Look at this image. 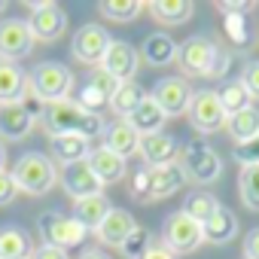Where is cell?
<instances>
[{"mask_svg":"<svg viewBox=\"0 0 259 259\" xmlns=\"http://www.w3.org/2000/svg\"><path fill=\"white\" fill-rule=\"evenodd\" d=\"M177 64L186 76H223L229 67V55L220 52L210 37L195 34L183 46H177Z\"/></svg>","mask_w":259,"mask_h":259,"instance_id":"obj_2","label":"cell"},{"mask_svg":"<svg viewBox=\"0 0 259 259\" xmlns=\"http://www.w3.org/2000/svg\"><path fill=\"white\" fill-rule=\"evenodd\" d=\"M25 95H28V73L13 61H0V107L25 104Z\"/></svg>","mask_w":259,"mask_h":259,"instance_id":"obj_19","label":"cell"},{"mask_svg":"<svg viewBox=\"0 0 259 259\" xmlns=\"http://www.w3.org/2000/svg\"><path fill=\"white\" fill-rule=\"evenodd\" d=\"M76 104H79L82 110H89V113H98V110L110 107V95H107V92H101L98 85L85 82V85L79 89V98H76Z\"/></svg>","mask_w":259,"mask_h":259,"instance_id":"obj_37","label":"cell"},{"mask_svg":"<svg viewBox=\"0 0 259 259\" xmlns=\"http://www.w3.org/2000/svg\"><path fill=\"white\" fill-rule=\"evenodd\" d=\"M28 259H31V256H28Z\"/></svg>","mask_w":259,"mask_h":259,"instance_id":"obj_50","label":"cell"},{"mask_svg":"<svg viewBox=\"0 0 259 259\" xmlns=\"http://www.w3.org/2000/svg\"><path fill=\"white\" fill-rule=\"evenodd\" d=\"M43 128L49 138H58V135H79L85 141L104 135V119L98 113H89L82 110L76 101H55V104H46L43 107Z\"/></svg>","mask_w":259,"mask_h":259,"instance_id":"obj_1","label":"cell"},{"mask_svg":"<svg viewBox=\"0 0 259 259\" xmlns=\"http://www.w3.org/2000/svg\"><path fill=\"white\" fill-rule=\"evenodd\" d=\"M37 113L28 104H4L0 107V138L4 141H22L31 135Z\"/></svg>","mask_w":259,"mask_h":259,"instance_id":"obj_16","label":"cell"},{"mask_svg":"<svg viewBox=\"0 0 259 259\" xmlns=\"http://www.w3.org/2000/svg\"><path fill=\"white\" fill-rule=\"evenodd\" d=\"M70 89H73V73L58 61H43L37 67H31V73H28V92L40 104L67 101Z\"/></svg>","mask_w":259,"mask_h":259,"instance_id":"obj_3","label":"cell"},{"mask_svg":"<svg viewBox=\"0 0 259 259\" xmlns=\"http://www.w3.org/2000/svg\"><path fill=\"white\" fill-rule=\"evenodd\" d=\"M165 119H168V116H165V113L159 110V104H156V101H153V98L147 95V98L141 101V107H138V110H135L132 116H128L125 122H128V125H132L135 132H138V135L144 138V135H156V132H162Z\"/></svg>","mask_w":259,"mask_h":259,"instance_id":"obj_23","label":"cell"},{"mask_svg":"<svg viewBox=\"0 0 259 259\" xmlns=\"http://www.w3.org/2000/svg\"><path fill=\"white\" fill-rule=\"evenodd\" d=\"M104 147H107L110 153L128 159V156H135V153L141 150V135H138L125 119H119V122H113V125L104 128Z\"/></svg>","mask_w":259,"mask_h":259,"instance_id":"obj_20","label":"cell"},{"mask_svg":"<svg viewBox=\"0 0 259 259\" xmlns=\"http://www.w3.org/2000/svg\"><path fill=\"white\" fill-rule=\"evenodd\" d=\"M147 95L141 92V85L138 82H122L119 89H116V95H113V101H110V107L122 116V119H128L138 107H141V101H144Z\"/></svg>","mask_w":259,"mask_h":259,"instance_id":"obj_32","label":"cell"},{"mask_svg":"<svg viewBox=\"0 0 259 259\" xmlns=\"http://www.w3.org/2000/svg\"><path fill=\"white\" fill-rule=\"evenodd\" d=\"M0 171H7V150L0 147Z\"/></svg>","mask_w":259,"mask_h":259,"instance_id":"obj_48","label":"cell"},{"mask_svg":"<svg viewBox=\"0 0 259 259\" xmlns=\"http://www.w3.org/2000/svg\"><path fill=\"white\" fill-rule=\"evenodd\" d=\"M34 49V34L31 25L22 19H4L0 22V61H19L28 58Z\"/></svg>","mask_w":259,"mask_h":259,"instance_id":"obj_9","label":"cell"},{"mask_svg":"<svg viewBox=\"0 0 259 259\" xmlns=\"http://www.w3.org/2000/svg\"><path fill=\"white\" fill-rule=\"evenodd\" d=\"M138 229V223H135V217L128 213V210H122V207H110V213L104 217V223L95 229V235H98V241L101 244H107V247H122L125 241H128V235H132Z\"/></svg>","mask_w":259,"mask_h":259,"instance_id":"obj_17","label":"cell"},{"mask_svg":"<svg viewBox=\"0 0 259 259\" xmlns=\"http://www.w3.org/2000/svg\"><path fill=\"white\" fill-rule=\"evenodd\" d=\"M132 195H135L138 201H150V171H147V168L132 177Z\"/></svg>","mask_w":259,"mask_h":259,"instance_id":"obj_41","label":"cell"},{"mask_svg":"<svg viewBox=\"0 0 259 259\" xmlns=\"http://www.w3.org/2000/svg\"><path fill=\"white\" fill-rule=\"evenodd\" d=\"M189 122L198 135H210V132H220L226 128V110L217 98L213 89H201V92H192V101H189V110H186Z\"/></svg>","mask_w":259,"mask_h":259,"instance_id":"obj_8","label":"cell"},{"mask_svg":"<svg viewBox=\"0 0 259 259\" xmlns=\"http://www.w3.org/2000/svg\"><path fill=\"white\" fill-rule=\"evenodd\" d=\"M10 174H13L19 192H28V195H46L58 183V171H55L52 159L40 156V153H25Z\"/></svg>","mask_w":259,"mask_h":259,"instance_id":"obj_4","label":"cell"},{"mask_svg":"<svg viewBox=\"0 0 259 259\" xmlns=\"http://www.w3.org/2000/svg\"><path fill=\"white\" fill-rule=\"evenodd\" d=\"M226 132H229V138L235 141V147H238V144H247V141H253V138H259V110H256V107H247V110L229 116V119H226Z\"/></svg>","mask_w":259,"mask_h":259,"instance_id":"obj_24","label":"cell"},{"mask_svg":"<svg viewBox=\"0 0 259 259\" xmlns=\"http://www.w3.org/2000/svg\"><path fill=\"white\" fill-rule=\"evenodd\" d=\"M147 171H150V201L171 198L174 192L183 189V183H189L177 162L174 165H162V168H147Z\"/></svg>","mask_w":259,"mask_h":259,"instance_id":"obj_18","label":"cell"},{"mask_svg":"<svg viewBox=\"0 0 259 259\" xmlns=\"http://www.w3.org/2000/svg\"><path fill=\"white\" fill-rule=\"evenodd\" d=\"M40 235H43V244L46 247H58V250H70V247H79L89 235L85 226H79L73 217H64L58 210H49L40 217Z\"/></svg>","mask_w":259,"mask_h":259,"instance_id":"obj_7","label":"cell"},{"mask_svg":"<svg viewBox=\"0 0 259 259\" xmlns=\"http://www.w3.org/2000/svg\"><path fill=\"white\" fill-rule=\"evenodd\" d=\"M49 147H52V156L61 168L67 165H76V162H85L89 159V141L79 138V135H58V138H49Z\"/></svg>","mask_w":259,"mask_h":259,"instance_id":"obj_21","label":"cell"},{"mask_svg":"<svg viewBox=\"0 0 259 259\" xmlns=\"http://www.w3.org/2000/svg\"><path fill=\"white\" fill-rule=\"evenodd\" d=\"M141 259H177V253H174V250H168L162 241H153V244H150V250H147Z\"/></svg>","mask_w":259,"mask_h":259,"instance_id":"obj_43","label":"cell"},{"mask_svg":"<svg viewBox=\"0 0 259 259\" xmlns=\"http://www.w3.org/2000/svg\"><path fill=\"white\" fill-rule=\"evenodd\" d=\"M186 174L189 183H213L220 174H223V159L201 141H189L183 150H180V162H177Z\"/></svg>","mask_w":259,"mask_h":259,"instance_id":"obj_5","label":"cell"},{"mask_svg":"<svg viewBox=\"0 0 259 259\" xmlns=\"http://www.w3.org/2000/svg\"><path fill=\"white\" fill-rule=\"evenodd\" d=\"M150 98H153V101L159 104V110L171 119V116H183V113L189 110L192 89H189V82H183L180 76H168V79H159V82H156V89H153Z\"/></svg>","mask_w":259,"mask_h":259,"instance_id":"obj_12","label":"cell"},{"mask_svg":"<svg viewBox=\"0 0 259 259\" xmlns=\"http://www.w3.org/2000/svg\"><path fill=\"white\" fill-rule=\"evenodd\" d=\"M162 244L174 253H192L204 244V226L195 223L186 210H174L162 226Z\"/></svg>","mask_w":259,"mask_h":259,"instance_id":"obj_6","label":"cell"},{"mask_svg":"<svg viewBox=\"0 0 259 259\" xmlns=\"http://www.w3.org/2000/svg\"><path fill=\"white\" fill-rule=\"evenodd\" d=\"M89 82H92V85H98L101 92H107V95H110V101H113V95H116V89L122 85L119 79H113V76H110L107 70H101V67H98V70H95V73L89 76Z\"/></svg>","mask_w":259,"mask_h":259,"instance_id":"obj_40","label":"cell"},{"mask_svg":"<svg viewBox=\"0 0 259 259\" xmlns=\"http://www.w3.org/2000/svg\"><path fill=\"white\" fill-rule=\"evenodd\" d=\"M110 43H113V40H110V34H107L101 25H82V28L73 34L70 52H73L76 61H82V64H98V67H101V61H104Z\"/></svg>","mask_w":259,"mask_h":259,"instance_id":"obj_10","label":"cell"},{"mask_svg":"<svg viewBox=\"0 0 259 259\" xmlns=\"http://www.w3.org/2000/svg\"><path fill=\"white\" fill-rule=\"evenodd\" d=\"M79 259H110V256H107L104 250H98V247H89V250H85Z\"/></svg>","mask_w":259,"mask_h":259,"instance_id":"obj_47","label":"cell"},{"mask_svg":"<svg viewBox=\"0 0 259 259\" xmlns=\"http://www.w3.org/2000/svg\"><path fill=\"white\" fill-rule=\"evenodd\" d=\"M141 55H144L153 67H162V64L177 61V43H174L168 34H150V37L144 40Z\"/></svg>","mask_w":259,"mask_h":259,"instance_id":"obj_28","label":"cell"},{"mask_svg":"<svg viewBox=\"0 0 259 259\" xmlns=\"http://www.w3.org/2000/svg\"><path fill=\"white\" fill-rule=\"evenodd\" d=\"M58 180H61L64 192H67L73 201H79V198H92V195H104V183H101V180H98V174L92 171L89 159H85V162H76V165L61 168Z\"/></svg>","mask_w":259,"mask_h":259,"instance_id":"obj_11","label":"cell"},{"mask_svg":"<svg viewBox=\"0 0 259 259\" xmlns=\"http://www.w3.org/2000/svg\"><path fill=\"white\" fill-rule=\"evenodd\" d=\"M98 10L113 22H135L147 10V4H141V0H101Z\"/></svg>","mask_w":259,"mask_h":259,"instance_id":"obj_31","label":"cell"},{"mask_svg":"<svg viewBox=\"0 0 259 259\" xmlns=\"http://www.w3.org/2000/svg\"><path fill=\"white\" fill-rule=\"evenodd\" d=\"M28 25H31L34 40L52 43V40H58V37L64 34L67 16H64V10H61L58 4H31V19H28Z\"/></svg>","mask_w":259,"mask_h":259,"instance_id":"obj_13","label":"cell"},{"mask_svg":"<svg viewBox=\"0 0 259 259\" xmlns=\"http://www.w3.org/2000/svg\"><path fill=\"white\" fill-rule=\"evenodd\" d=\"M235 235H238V217L229 207L220 204V210L204 223V241H210V244H229Z\"/></svg>","mask_w":259,"mask_h":259,"instance_id":"obj_25","label":"cell"},{"mask_svg":"<svg viewBox=\"0 0 259 259\" xmlns=\"http://www.w3.org/2000/svg\"><path fill=\"white\" fill-rule=\"evenodd\" d=\"M147 162V168H162V165H174L180 159V144L165 135V132H156V135H144L141 138V150H138Z\"/></svg>","mask_w":259,"mask_h":259,"instance_id":"obj_15","label":"cell"},{"mask_svg":"<svg viewBox=\"0 0 259 259\" xmlns=\"http://www.w3.org/2000/svg\"><path fill=\"white\" fill-rule=\"evenodd\" d=\"M147 10L162 25H183L186 19H192L195 7L189 4V0H153V4H147Z\"/></svg>","mask_w":259,"mask_h":259,"instance_id":"obj_27","label":"cell"},{"mask_svg":"<svg viewBox=\"0 0 259 259\" xmlns=\"http://www.w3.org/2000/svg\"><path fill=\"white\" fill-rule=\"evenodd\" d=\"M16 192H19V186H16V180H13V174H7V171H0V207H7V204H13Z\"/></svg>","mask_w":259,"mask_h":259,"instance_id":"obj_42","label":"cell"},{"mask_svg":"<svg viewBox=\"0 0 259 259\" xmlns=\"http://www.w3.org/2000/svg\"><path fill=\"white\" fill-rule=\"evenodd\" d=\"M101 70H107L113 79L119 82H132L135 73H138V49L132 43H122V40H113L104 61H101Z\"/></svg>","mask_w":259,"mask_h":259,"instance_id":"obj_14","label":"cell"},{"mask_svg":"<svg viewBox=\"0 0 259 259\" xmlns=\"http://www.w3.org/2000/svg\"><path fill=\"white\" fill-rule=\"evenodd\" d=\"M220 210V201L213 198V195H207V192H195V195H189V201H186V213L195 220V223H207L213 213Z\"/></svg>","mask_w":259,"mask_h":259,"instance_id":"obj_35","label":"cell"},{"mask_svg":"<svg viewBox=\"0 0 259 259\" xmlns=\"http://www.w3.org/2000/svg\"><path fill=\"white\" fill-rule=\"evenodd\" d=\"M110 213V201L104 198V195H92V198H79L76 204H73V220L79 223V226H85L89 232H95L101 223H104V217Z\"/></svg>","mask_w":259,"mask_h":259,"instance_id":"obj_26","label":"cell"},{"mask_svg":"<svg viewBox=\"0 0 259 259\" xmlns=\"http://www.w3.org/2000/svg\"><path fill=\"white\" fill-rule=\"evenodd\" d=\"M244 259H259V229L244 238Z\"/></svg>","mask_w":259,"mask_h":259,"instance_id":"obj_45","label":"cell"},{"mask_svg":"<svg viewBox=\"0 0 259 259\" xmlns=\"http://www.w3.org/2000/svg\"><path fill=\"white\" fill-rule=\"evenodd\" d=\"M31 259H70L67 256V250H58V247H37V250H31Z\"/></svg>","mask_w":259,"mask_h":259,"instance_id":"obj_44","label":"cell"},{"mask_svg":"<svg viewBox=\"0 0 259 259\" xmlns=\"http://www.w3.org/2000/svg\"><path fill=\"white\" fill-rule=\"evenodd\" d=\"M31 256V238L16 229V226H7L0 229V259H28Z\"/></svg>","mask_w":259,"mask_h":259,"instance_id":"obj_29","label":"cell"},{"mask_svg":"<svg viewBox=\"0 0 259 259\" xmlns=\"http://www.w3.org/2000/svg\"><path fill=\"white\" fill-rule=\"evenodd\" d=\"M89 165H92V171L98 174V180H101L104 186H107V183H116V180L125 177V159L116 156V153H110L104 144L95 147V150L89 153Z\"/></svg>","mask_w":259,"mask_h":259,"instance_id":"obj_22","label":"cell"},{"mask_svg":"<svg viewBox=\"0 0 259 259\" xmlns=\"http://www.w3.org/2000/svg\"><path fill=\"white\" fill-rule=\"evenodd\" d=\"M217 98H220V104H223V110H226V116H235V113H241V110H247L250 107V95H247V89H244V82L241 79H226L220 89H217Z\"/></svg>","mask_w":259,"mask_h":259,"instance_id":"obj_30","label":"cell"},{"mask_svg":"<svg viewBox=\"0 0 259 259\" xmlns=\"http://www.w3.org/2000/svg\"><path fill=\"white\" fill-rule=\"evenodd\" d=\"M4 7H7V4H0V10H4Z\"/></svg>","mask_w":259,"mask_h":259,"instance_id":"obj_49","label":"cell"},{"mask_svg":"<svg viewBox=\"0 0 259 259\" xmlns=\"http://www.w3.org/2000/svg\"><path fill=\"white\" fill-rule=\"evenodd\" d=\"M235 159L241 162V168L259 165V138H253V141H247V144H238V147H235Z\"/></svg>","mask_w":259,"mask_h":259,"instance_id":"obj_39","label":"cell"},{"mask_svg":"<svg viewBox=\"0 0 259 259\" xmlns=\"http://www.w3.org/2000/svg\"><path fill=\"white\" fill-rule=\"evenodd\" d=\"M238 79L244 82V89H247V95H250L253 101H259V61H247Z\"/></svg>","mask_w":259,"mask_h":259,"instance_id":"obj_38","label":"cell"},{"mask_svg":"<svg viewBox=\"0 0 259 259\" xmlns=\"http://www.w3.org/2000/svg\"><path fill=\"white\" fill-rule=\"evenodd\" d=\"M238 192H241V201L250 210H259V165L241 168V174H238Z\"/></svg>","mask_w":259,"mask_h":259,"instance_id":"obj_34","label":"cell"},{"mask_svg":"<svg viewBox=\"0 0 259 259\" xmlns=\"http://www.w3.org/2000/svg\"><path fill=\"white\" fill-rule=\"evenodd\" d=\"M150 244H153V235H150L147 229H141V226H138L132 235H128V241L119 247V253H122L125 259H141V256L150 250Z\"/></svg>","mask_w":259,"mask_h":259,"instance_id":"obj_36","label":"cell"},{"mask_svg":"<svg viewBox=\"0 0 259 259\" xmlns=\"http://www.w3.org/2000/svg\"><path fill=\"white\" fill-rule=\"evenodd\" d=\"M220 10L223 13H238V16H247L253 10V4H232V0H220Z\"/></svg>","mask_w":259,"mask_h":259,"instance_id":"obj_46","label":"cell"},{"mask_svg":"<svg viewBox=\"0 0 259 259\" xmlns=\"http://www.w3.org/2000/svg\"><path fill=\"white\" fill-rule=\"evenodd\" d=\"M223 31H226V37L235 43V49H247V46H253V34H250L247 16L223 13Z\"/></svg>","mask_w":259,"mask_h":259,"instance_id":"obj_33","label":"cell"}]
</instances>
